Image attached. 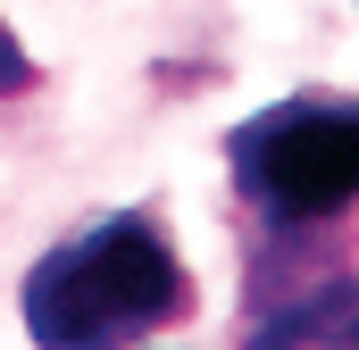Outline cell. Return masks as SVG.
<instances>
[{
  "mask_svg": "<svg viewBox=\"0 0 359 350\" xmlns=\"http://www.w3.org/2000/svg\"><path fill=\"white\" fill-rule=\"evenodd\" d=\"M17 317L34 350H142L192 317V275L159 209H109L25 267Z\"/></svg>",
  "mask_w": 359,
  "mask_h": 350,
  "instance_id": "7a4b0ae2",
  "label": "cell"
},
{
  "mask_svg": "<svg viewBox=\"0 0 359 350\" xmlns=\"http://www.w3.org/2000/svg\"><path fill=\"white\" fill-rule=\"evenodd\" d=\"M17 92H34V59L8 42V25H0V100H17Z\"/></svg>",
  "mask_w": 359,
  "mask_h": 350,
  "instance_id": "277c9868",
  "label": "cell"
},
{
  "mask_svg": "<svg viewBox=\"0 0 359 350\" xmlns=\"http://www.w3.org/2000/svg\"><path fill=\"white\" fill-rule=\"evenodd\" d=\"M226 175L251 217L243 259V317L343 275L359 242V100L351 92H292L251 108L226 134Z\"/></svg>",
  "mask_w": 359,
  "mask_h": 350,
  "instance_id": "6da1fadb",
  "label": "cell"
},
{
  "mask_svg": "<svg viewBox=\"0 0 359 350\" xmlns=\"http://www.w3.org/2000/svg\"><path fill=\"white\" fill-rule=\"evenodd\" d=\"M243 350H359V267L276 300L268 317H243Z\"/></svg>",
  "mask_w": 359,
  "mask_h": 350,
  "instance_id": "3957f363",
  "label": "cell"
}]
</instances>
